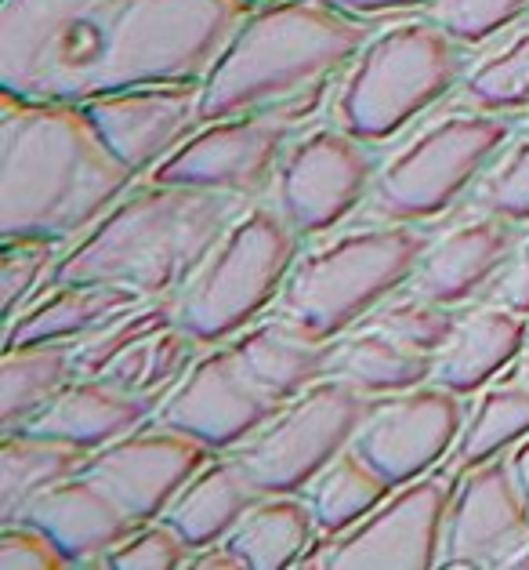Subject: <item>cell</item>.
<instances>
[{"label":"cell","instance_id":"cell-1","mask_svg":"<svg viewBox=\"0 0 529 570\" xmlns=\"http://www.w3.org/2000/svg\"><path fill=\"white\" fill-rule=\"evenodd\" d=\"M250 16V0H4L0 91L88 102L203 85Z\"/></svg>","mask_w":529,"mask_h":570},{"label":"cell","instance_id":"cell-2","mask_svg":"<svg viewBox=\"0 0 529 570\" xmlns=\"http://www.w3.org/2000/svg\"><path fill=\"white\" fill-rule=\"evenodd\" d=\"M134 183L83 102L0 91V240H80Z\"/></svg>","mask_w":529,"mask_h":570},{"label":"cell","instance_id":"cell-3","mask_svg":"<svg viewBox=\"0 0 529 570\" xmlns=\"http://www.w3.org/2000/svg\"><path fill=\"white\" fill-rule=\"evenodd\" d=\"M370 37V19L348 16L327 0L254 8L203 80L200 124L240 114H280L301 124Z\"/></svg>","mask_w":529,"mask_h":570},{"label":"cell","instance_id":"cell-4","mask_svg":"<svg viewBox=\"0 0 529 570\" xmlns=\"http://www.w3.org/2000/svg\"><path fill=\"white\" fill-rule=\"evenodd\" d=\"M247 204L236 193L146 178L66 247L51 284H120L146 298L178 295Z\"/></svg>","mask_w":529,"mask_h":570},{"label":"cell","instance_id":"cell-5","mask_svg":"<svg viewBox=\"0 0 529 570\" xmlns=\"http://www.w3.org/2000/svg\"><path fill=\"white\" fill-rule=\"evenodd\" d=\"M431 236L410 222H363L301 252L287 276L280 309L295 327L319 342L341 338L348 327L370 316L413 284Z\"/></svg>","mask_w":529,"mask_h":570},{"label":"cell","instance_id":"cell-6","mask_svg":"<svg viewBox=\"0 0 529 570\" xmlns=\"http://www.w3.org/2000/svg\"><path fill=\"white\" fill-rule=\"evenodd\" d=\"M465 48L436 19H399L373 30L341 80L338 124L363 142L396 138L465 85Z\"/></svg>","mask_w":529,"mask_h":570},{"label":"cell","instance_id":"cell-7","mask_svg":"<svg viewBox=\"0 0 529 570\" xmlns=\"http://www.w3.org/2000/svg\"><path fill=\"white\" fill-rule=\"evenodd\" d=\"M305 236L290 226L280 204L250 200L221 233L197 276L178 291V324L200 345L240 335L280 302Z\"/></svg>","mask_w":529,"mask_h":570},{"label":"cell","instance_id":"cell-8","mask_svg":"<svg viewBox=\"0 0 529 570\" xmlns=\"http://www.w3.org/2000/svg\"><path fill=\"white\" fill-rule=\"evenodd\" d=\"M515 138L505 114L453 109L413 131L388 157L370 189V215L385 222H428L465 197Z\"/></svg>","mask_w":529,"mask_h":570},{"label":"cell","instance_id":"cell-9","mask_svg":"<svg viewBox=\"0 0 529 570\" xmlns=\"http://www.w3.org/2000/svg\"><path fill=\"white\" fill-rule=\"evenodd\" d=\"M367 393L352 382L319 379L264 422L232 454L264 494H301L345 448H352L370 411Z\"/></svg>","mask_w":529,"mask_h":570},{"label":"cell","instance_id":"cell-10","mask_svg":"<svg viewBox=\"0 0 529 570\" xmlns=\"http://www.w3.org/2000/svg\"><path fill=\"white\" fill-rule=\"evenodd\" d=\"M457 487L461 480L450 469H431L396 487L356 527L312 541L298 567H439Z\"/></svg>","mask_w":529,"mask_h":570},{"label":"cell","instance_id":"cell-11","mask_svg":"<svg viewBox=\"0 0 529 570\" xmlns=\"http://www.w3.org/2000/svg\"><path fill=\"white\" fill-rule=\"evenodd\" d=\"M290 128L295 124L280 114H240L207 120L167 153L146 178L258 200L264 189L276 186L283 153L290 146Z\"/></svg>","mask_w":529,"mask_h":570},{"label":"cell","instance_id":"cell-12","mask_svg":"<svg viewBox=\"0 0 529 570\" xmlns=\"http://www.w3.org/2000/svg\"><path fill=\"white\" fill-rule=\"evenodd\" d=\"M378 164L363 138L345 128H309L287 146L276 204L301 236H327L370 200Z\"/></svg>","mask_w":529,"mask_h":570},{"label":"cell","instance_id":"cell-13","mask_svg":"<svg viewBox=\"0 0 529 570\" xmlns=\"http://www.w3.org/2000/svg\"><path fill=\"white\" fill-rule=\"evenodd\" d=\"M465 419V396L431 379L417 389L373 396L359 425L356 451H363L388 480L402 487L453 454Z\"/></svg>","mask_w":529,"mask_h":570},{"label":"cell","instance_id":"cell-14","mask_svg":"<svg viewBox=\"0 0 529 570\" xmlns=\"http://www.w3.org/2000/svg\"><path fill=\"white\" fill-rule=\"evenodd\" d=\"M276 411L280 400L250 382L226 342L192 360V367L163 393L152 419L226 454L254 436Z\"/></svg>","mask_w":529,"mask_h":570},{"label":"cell","instance_id":"cell-15","mask_svg":"<svg viewBox=\"0 0 529 570\" xmlns=\"http://www.w3.org/2000/svg\"><path fill=\"white\" fill-rule=\"evenodd\" d=\"M214 454L218 451L207 448L203 440L149 419L146 425L131 429L128 436L94 451L80 472L106 483L138 523H149L163 517L167 505L178 498V491Z\"/></svg>","mask_w":529,"mask_h":570},{"label":"cell","instance_id":"cell-16","mask_svg":"<svg viewBox=\"0 0 529 570\" xmlns=\"http://www.w3.org/2000/svg\"><path fill=\"white\" fill-rule=\"evenodd\" d=\"M529 538V498L511 462L465 469L447 517L439 567H511Z\"/></svg>","mask_w":529,"mask_h":570},{"label":"cell","instance_id":"cell-17","mask_svg":"<svg viewBox=\"0 0 529 570\" xmlns=\"http://www.w3.org/2000/svg\"><path fill=\"white\" fill-rule=\"evenodd\" d=\"M203 85H146L88 99V114L106 146L146 178L186 135L200 128Z\"/></svg>","mask_w":529,"mask_h":570},{"label":"cell","instance_id":"cell-18","mask_svg":"<svg viewBox=\"0 0 529 570\" xmlns=\"http://www.w3.org/2000/svg\"><path fill=\"white\" fill-rule=\"evenodd\" d=\"M519 222L497 212H476L436 236L413 273V291L436 298L442 305L471 302L482 287L497 284L500 269L508 266L511 252L519 247Z\"/></svg>","mask_w":529,"mask_h":570},{"label":"cell","instance_id":"cell-19","mask_svg":"<svg viewBox=\"0 0 529 570\" xmlns=\"http://www.w3.org/2000/svg\"><path fill=\"white\" fill-rule=\"evenodd\" d=\"M19 520L48 531L73 567H102L106 556L138 527V520L120 505V498L88 472H73L62 483L48 487L26 505Z\"/></svg>","mask_w":529,"mask_h":570},{"label":"cell","instance_id":"cell-20","mask_svg":"<svg viewBox=\"0 0 529 570\" xmlns=\"http://www.w3.org/2000/svg\"><path fill=\"white\" fill-rule=\"evenodd\" d=\"M160 400L163 396L131 393V389L109 382L106 374H77L44 411L26 422V429L62 436L94 454L99 448H106V443H113L120 436H128L131 429L146 425L152 414H157Z\"/></svg>","mask_w":529,"mask_h":570},{"label":"cell","instance_id":"cell-21","mask_svg":"<svg viewBox=\"0 0 529 570\" xmlns=\"http://www.w3.org/2000/svg\"><path fill=\"white\" fill-rule=\"evenodd\" d=\"M229 350L240 360V367L250 374V382L264 389L272 400H295L319 379L333 374V353H338V338L319 342L305 335L301 327L280 320H254L240 335L229 338Z\"/></svg>","mask_w":529,"mask_h":570},{"label":"cell","instance_id":"cell-22","mask_svg":"<svg viewBox=\"0 0 529 570\" xmlns=\"http://www.w3.org/2000/svg\"><path fill=\"white\" fill-rule=\"evenodd\" d=\"M529 350V316L505 302H486L468 309L450 345L436 356V382L471 396L486 389L511 360Z\"/></svg>","mask_w":529,"mask_h":570},{"label":"cell","instance_id":"cell-23","mask_svg":"<svg viewBox=\"0 0 529 570\" xmlns=\"http://www.w3.org/2000/svg\"><path fill=\"white\" fill-rule=\"evenodd\" d=\"M138 302H146L142 291L120 284H51L4 324V350L80 342Z\"/></svg>","mask_w":529,"mask_h":570},{"label":"cell","instance_id":"cell-24","mask_svg":"<svg viewBox=\"0 0 529 570\" xmlns=\"http://www.w3.org/2000/svg\"><path fill=\"white\" fill-rule=\"evenodd\" d=\"M261 487L250 480V472L232 451L214 454L197 476H192L171 505H167L163 520L178 527L182 538L200 552L214 541H226L236 523H240L250 509L261 502Z\"/></svg>","mask_w":529,"mask_h":570},{"label":"cell","instance_id":"cell-25","mask_svg":"<svg viewBox=\"0 0 529 570\" xmlns=\"http://www.w3.org/2000/svg\"><path fill=\"white\" fill-rule=\"evenodd\" d=\"M91 451L37 429H0V523L19 520L26 505L88 465Z\"/></svg>","mask_w":529,"mask_h":570},{"label":"cell","instance_id":"cell-26","mask_svg":"<svg viewBox=\"0 0 529 570\" xmlns=\"http://www.w3.org/2000/svg\"><path fill=\"white\" fill-rule=\"evenodd\" d=\"M333 374L352 382L367 396H388L436 379V356L413 350L402 338L388 335L385 327L370 324L367 331L338 338Z\"/></svg>","mask_w":529,"mask_h":570},{"label":"cell","instance_id":"cell-27","mask_svg":"<svg viewBox=\"0 0 529 570\" xmlns=\"http://www.w3.org/2000/svg\"><path fill=\"white\" fill-rule=\"evenodd\" d=\"M319 534L316 512L301 494H261V502L226 538L247 567L280 570L301 563Z\"/></svg>","mask_w":529,"mask_h":570},{"label":"cell","instance_id":"cell-28","mask_svg":"<svg viewBox=\"0 0 529 570\" xmlns=\"http://www.w3.org/2000/svg\"><path fill=\"white\" fill-rule=\"evenodd\" d=\"M77 342L4 350L0 360V429H19L77 379Z\"/></svg>","mask_w":529,"mask_h":570},{"label":"cell","instance_id":"cell-29","mask_svg":"<svg viewBox=\"0 0 529 570\" xmlns=\"http://www.w3.org/2000/svg\"><path fill=\"white\" fill-rule=\"evenodd\" d=\"M392 491H396V483L388 480L363 451H356V443H352V448H345L309 483V494L305 498H309V505L316 512L319 534H341L363 517H370Z\"/></svg>","mask_w":529,"mask_h":570},{"label":"cell","instance_id":"cell-30","mask_svg":"<svg viewBox=\"0 0 529 570\" xmlns=\"http://www.w3.org/2000/svg\"><path fill=\"white\" fill-rule=\"evenodd\" d=\"M529 436V379H508L479 389L476 407L468 411L461 440L453 448L457 469H476L493 462L515 443Z\"/></svg>","mask_w":529,"mask_h":570},{"label":"cell","instance_id":"cell-31","mask_svg":"<svg viewBox=\"0 0 529 570\" xmlns=\"http://www.w3.org/2000/svg\"><path fill=\"white\" fill-rule=\"evenodd\" d=\"M171 324H178V295L146 298V302L131 305V309L106 320L99 331H91L88 338H80L73 345L77 374H106L123 353L134 350L138 342L152 338L157 331L171 327Z\"/></svg>","mask_w":529,"mask_h":570},{"label":"cell","instance_id":"cell-32","mask_svg":"<svg viewBox=\"0 0 529 570\" xmlns=\"http://www.w3.org/2000/svg\"><path fill=\"white\" fill-rule=\"evenodd\" d=\"M197 338L189 335L182 324H171L157 331L152 338L138 342L134 350H128L113 367L106 371L109 382H117L131 393H149L163 396L197 360Z\"/></svg>","mask_w":529,"mask_h":570},{"label":"cell","instance_id":"cell-33","mask_svg":"<svg viewBox=\"0 0 529 570\" xmlns=\"http://www.w3.org/2000/svg\"><path fill=\"white\" fill-rule=\"evenodd\" d=\"M461 91L468 106L490 109V114L529 109V30L486 55L479 66H471Z\"/></svg>","mask_w":529,"mask_h":570},{"label":"cell","instance_id":"cell-34","mask_svg":"<svg viewBox=\"0 0 529 570\" xmlns=\"http://www.w3.org/2000/svg\"><path fill=\"white\" fill-rule=\"evenodd\" d=\"M62 255L66 244L48 240V236L0 240V305H4V324L11 316H19L51 284Z\"/></svg>","mask_w":529,"mask_h":570},{"label":"cell","instance_id":"cell-35","mask_svg":"<svg viewBox=\"0 0 529 570\" xmlns=\"http://www.w3.org/2000/svg\"><path fill=\"white\" fill-rule=\"evenodd\" d=\"M457 324H461V316L450 305L428 298L421 291H413L407 298H392L381 309H373V327H385L388 335H396L407 345H413V350L431 356L447 350Z\"/></svg>","mask_w":529,"mask_h":570},{"label":"cell","instance_id":"cell-36","mask_svg":"<svg viewBox=\"0 0 529 570\" xmlns=\"http://www.w3.org/2000/svg\"><path fill=\"white\" fill-rule=\"evenodd\" d=\"M479 204L511 222H529V131L511 138L479 183Z\"/></svg>","mask_w":529,"mask_h":570},{"label":"cell","instance_id":"cell-37","mask_svg":"<svg viewBox=\"0 0 529 570\" xmlns=\"http://www.w3.org/2000/svg\"><path fill=\"white\" fill-rule=\"evenodd\" d=\"M522 16H529V0H436L431 4V19L447 26L461 45H482Z\"/></svg>","mask_w":529,"mask_h":570},{"label":"cell","instance_id":"cell-38","mask_svg":"<svg viewBox=\"0 0 529 570\" xmlns=\"http://www.w3.org/2000/svg\"><path fill=\"white\" fill-rule=\"evenodd\" d=\"M192 546L182 538L178 527H171L163 517L138 523L120 546L106 556L102 567H123V570H160V567H189Z\"/></svg>","mask_w":529,"mask_h":570},{"label":"cell","instance_id":"cell-39","mask_svg":"<svg viewBox=\"0 0 529 570\" xmlns=\"http://www.w3.org/2000/svg\"><path fill=\"white\" fill-rule=\"evenodd\" d=\"M73 567V560L54 546L48 531L30 520L0 523V570H54Z\"/></svg>","mask_w":529,"mask_h":570},{"label":"cell","instance_id":"cell-40","mask_svg":"<svg viewBox=\"0 0 529 570\" xmlns=\"http://www.w3.org/2000/svg\"><path fill=\"white\" fill-rule=\"evenodd\" d=\"M493 291H497V302H505L511 309L529 316V236H522L519 247L511 252L508 266L500 269Z\"/></svg>","mask_w":529,"mask_h":570},{"label":"cell","instance_id":"cell-41","mask_svg":"<svg viewBox=\"0 0 529 570\" xmlns=\"http://www.w3.org/2000/svg\"><path fill=\"white\" fill-rule=\"evenodd\" d=\"M327 4L359 19H381V16H407V11L431 8L436 0H327Z\"/></svg>","mask_w":529,"mask_h":570},{"label":"cell","instance_id":"cell-42","mask_svg":"<svg viewBox=\"0 0 529 570\" xmlns=\"http://www.w3.org/2000/svg\"><path fill=\"white\" fill-rule=\"evenodd\" d=\"M189 567H211V570H247L243 556L236 552L229 541H214V546H207L200 552H192V563Z\"/></svg>","mask_w":529,"mask_h":570},{"label":"cell","instance_id":"cell-43","mask_svg":"<svg viewBox=\"0 0 529 570\" xmlns=\"http://www.w3.org/2000/svg\"><path fill=\"white\" fill-rule=\"evenodd\" d=\"M511 472H515V480L522 483V491L529 498V436L522 443H515V451H511Z\"/></svg>","mask_w":529,"mask_h":570},{"label":"cell","instance_id":"cell-44","mask_svg":"<svg viewBox=\"0 0 529 570\" xmlns=\"http://www.w3.org/2000/svg\"><path fill=\"white\" fill-rule=\"evenodd\" d=\"M511 567H529V538L522 541V549L515 552V560H511Z\"/></svg>","mask_w":529,"mask_h":570},{"label":"cell","instance_id":"cell-45","mask_svg":"<svg viewBox=\"0 0 529 570\" xmlns=\"http://www.w3.org/2000/svg\"><path fill=\"white\" fill-rule=\"evenodd\" d=\"M250 4H254V8H261V4H276V0H250Z\"/></svg>","mask_w":529,"mask_h":570},{"label":"cell","instance_id":"cell-46","mask_svg":"<svg viewBox=\"0 0 529 570\" xmlns=\"http://www.w3.org/2000/svg\"><path fill=\"white\" fill-rule=\"evenodd\" d=\"M522 364H526V371H522V374H526V379H529V350H526V360H522Z\"/></svg>","mask_w":529,"mask_h":570}]
</instances>
